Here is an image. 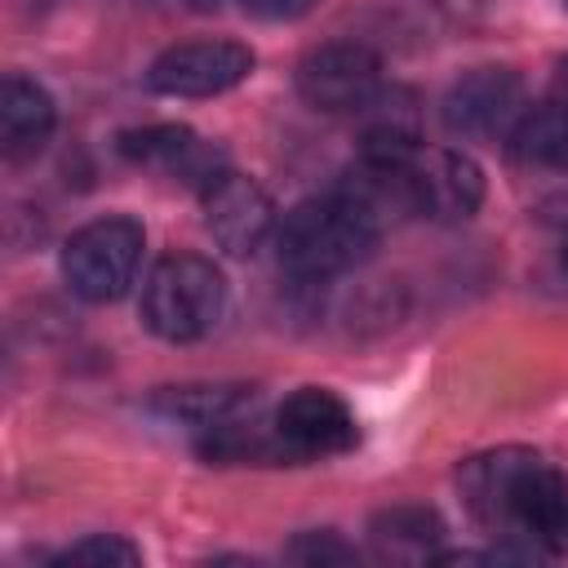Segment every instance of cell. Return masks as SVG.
<instances>
[{
    "label": "cell",
    "instance_id": "cell-1",
    "mask_svg": "<svg viewBox=\"0 0 568 568\" xmlns=\"http://www.w3.org/2000/svg\"><path fill=\"white\" fill-rule=\"evenodd\" d=\"M470 519L528 559L568 555V475L537 448H488L457 466Z\"/></svg>",
    "mask_w": 568,
    "mask_h": 568
},
{
    "label": "cell",
    "instance_id": "cell-2",
    "mask_svg": "<svg viewBox=\"0 0 568 568\" xmlns=\"http://www.w3.org/2000/svg\"><path fill=\"white\" fill-rule=\"evenodd\" d=\"M382 226L386 222L342 186H333L328 195L302 200L275 226L280 271H288L302 284H324L333 275H346L373 257Z\"/></svg>",
    "mask_w": 568,
    "mask_h": 568
},
{
    "label": "cell",
    "instance_id": "cell-3",
    "mask_svg": "<svg viewBox=\"0 0 568 568\" xmlns=\"http://www.w3.org/2000/svg\"><path fill=\"white\" fill-rule=\"evenodd\" d=\"M142 324L173 346L209 337L226 315V275L213 257L169 253L142 284Z\"/></svg>",
    "mask_w": 568,
    "mask_h": 568
},
{
    "label": "cell",
    "instance_id": "cell-4",
    "mask_svg": "<svg viewBox=\"0 0 568 568\" xmlns=\"http://www.w3.org/2000/svg\"><path fill=\"white\" fill-rule=\"evenodd\" d=\"M142 248H146V231L142 222L111 213V217H93L80 231H71V240L62 244V280L80 302H120L142 266Z\"/></svg>",
    "mask_w": 568,
    "mask_h": 568
},
{
    "label": "cell",
    "instance_id": "cell-5",
    "mask_svg": "<svg viewBox=\"0 0 568 568\" xmlns=\"http://www.w3.org/2000/svg\"><path fill=\"white\" fill-rule=\"evenodd\" d=\"M528 111V89L510 67H475L444 93V129L462 142H510Z\"/></svg>",
    "mask_w": 568,
    "mask_h": 568
},
{
    "label": "cell",
    "instance_id": "cell-6",
    "mask_svg": "<svg viewBox=\"0 0 568 568\" xmlns=\"http://www.w3.org/2000/svg\"><path fill=\"white\" fill-rule=\"evenodd\" d=\"M293 80H297V98L315 111L328 115L368 111L382 93V58L359 40H328L297 62Z\"/></svg>",
    "mask_w": 568,
    "mask_h": 568
},
{
    "label": "cell",
    "instance_id": "cell-7",
    "mask_svg": "<svg viewBox=\"0 0 568 568\" xmlns=\"http://www.w3.org/2000/svg\"><path fill=\"white\" fill-rule=\"evenodd\" d=\"M404 191L408 213L435 222H462L484 204V169L457 146H426L417 142L404 160Z\"/></svg>",
    "mask_w": 568,
    "mask_h": 568
},
{
    "label": "cell",
    "instance_id": "cell-8",
    "mask_svg": "<svg viewBox=\"0 0 568 568\" xmlns=\"http://www.w3.org/2000/svg\"><path fill=\"white\" fill-rule=\"evenodd\" d=\"M271 430L284 462H324L359 444V422L351 404L324 386H302L284 395V404L271 417Z\"/></svg>",
    "mask_w": 568,
    "mask_h": 568
},
{
    "label": "cell",
    "instance_id": "cell-9",
    "mask_svg": "<svg viewBox=\"0 0 568 568\" xmlns=\"http://www.w3.org/2000/svg\"><path fill=\"white\" fill-rule=\"evenodd\" d=\"M253 62V49L240 40H182L151 62L146 84L164 98H217L244 84Z\"/></svg>",
    "mask_w": 568,
    "mask_h": 568
},
{
    "label": "cell",
    "instance_id": "cell-10",
    "mask_svg": "<svg viewBox=\"0 0 568 568\" xmlns=\"http://www.w3.org/2000/svg\"><path fill=\"white\" fill-rule=\"evenodd\" d=\"M200 209L213 244L231 257H253L275 235V204L248 173L222 169L209 186H200Z\"/></svg>",
    "mask_w": 568,
    "mask_h": 568
},
{
    "label": "cell",
    "instance_id": "cell-11",
    "mask_svg": "<svg viewBox=\"0 0 568 568\" xmlns=\"http://www.w3.org/2000/svg\"><path fill=\"white\" fill-rule=\"evenodd\" d=\"M120 155L142 164V169H155L164 178H182V182H200V186H209L226 169L222 151L213 142H204L195 129H186V124L129 129V133H120Z\"/></svg>",
    "mask_w": 568,
    "mask_h": 568
},
{
    "label": "cell",
    "instance_id": "cell-12",
    "mask_svg": "<svg viewBox=\"0 0 568 568\" xmlns=\"http://www.w3.org/2000/svg\"><path fill=\"white\" fill-rule=\"evenodd\" d=\"M58 124V106L44 84L27 75H4L0 84V146L4 160H27L36 155Z\"/></svg>",
    "mask_w": 568,
    "mask_h": 568
},
{
    "label": "cell",
    "instance_id": "cell-13",
    "mask_svg": "<svg viewBox=\"0 0 568 568\" xmlns=\"http://www.w3.org/2000/svg\"><path fill=\"white\" fill-rule=\"evenodd\" d=\"M368 541L382 559H399V564H417V559H435L439 541H444V519L430 506L404 501V506H386L373 515L368 524Z\"/></svg>",
    "mask_w": 568,
    "mask_h": 568
},
{
    "label": "cell",
    "instance_id": "cell-14",
    "mask_svg": "<svg viewBox=\"0 0 568 568\" xmlns=\"http://www.w3.org/2000/svg\"><path fill=\"white\" fill-rule=\"evenodd\" d=\"M510 151L524 164L568 169V106L555 102V98L546 106H528L524 120L510 133Z\"/></svg>",
    "mask_w": 568,
    "mask_h": 568
},
{
    "label": "cell",
    "instance_id": "cell-15",
    "mask_svg": "<svg viewBox=\"0 0 568 568\" xmlns=\"http://www.w3.org/2000/svg\"><path fill=\"white\" fill-rule=\"evenodd\" d=\"M58 564H106V568H133L142 564V550L120 532H93L58 555Z\"/></svg>",
    "mask_w": 568,
    "mask_h": 568
},
{
    "label": "cell",
    "instance_id": "cell-16",
    "mask_svg": "<svg viewBox=\"0 0 568 568\" xmlns=\"http://www.w3.org/2000/svg\"><path fill=\"white\" fill-rule=\"evenodd\" d=\"M284 555L293 559V564H306V568H324V564H355L359 559V550L342 537V532H333V528H315V532H297L288 546H284Z\"/></svg>",
    "mask_w": 568,
    "mask_h": 568
},
{
    "label": "cell",
    "instance_id": "cell-17",
    "mask_svg": "<svg viewBox=\"0 0 568 568\" xmlns=\"http://www.w3.org/2000/svg\"><path fill=\"white\" fill-rule=\"evenodd\" d=\"M240 4H244V13H253L262 22H293V18L311 13L320 0H240Z\"/></svg>",
    "mask_w": 568,
    "mask_h": 568
},
{
    "label": "cell",
    "instance_id": "cell-18",
    "mask_svg": "<svg viewBox=\"0 0 568 568\" xmlns=\"http://www.w3.org/2000/svg\"><path fill=\"white\" fill-rule=\"evenodd\" d=\"M555 102H564L568 106V58L559 62V71H555Z\"/></svg>",
    "mask_w": 568,
    "mask_h": 568
},
{
    "label": "cell",
    "instance_id": "cell-19",
    "mask_svg": "<svg viewBox=\"0 0 568 568\" xmlns=\"http://www.w3.org/2000/svg\"><path fill=\"white\" fill-rule=\"evenodd\" d=\"M186 4H191V9H200V13H213L222 0H186Z\"/></svg>",
    "mask_w": 568,
    "mask_h": 568
},
{
    "label": "cell",
    "instance_id": "cell-20",
    "mask_svg": "<svg viewBox=\"0 0 568 568\" xmlns=\"http://www.w3.org/2000/svg\"><path fill=\"white\" fill-rule=\"evenodd\" d=\"M564 271H568V244H564Z\"/></svg>",
    "mask_w": 568,
    "mask_h": 568
}]
</instances>
